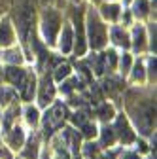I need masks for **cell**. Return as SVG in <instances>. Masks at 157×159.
I'll return each mask as SVG.
<instances>
[{
  "label": "cell",
  "mask_w": 157,
  "mask_h": 159,
  "mask_svg": "<svg viewBox=\"0 0 157 159\" xmlns=\"http://www.w3.org/2000/svg\"><path fill=\"white\" fill-rule=\"evenodd\" d=\"M136 101L138 102H134L129 93L125 95V106L129 117L134 121V127L140 131L142 136H151L155 125V95H148L144 98H136Z\"/></svg>",
  "instance_id": "1"
},
{
  "label": "cell",
  "mask_w": 157,
  "mask_h": 159,
  "mask_svg": "<svg viewBox=\"0 0 157 159\" xmlns=\"http://www.w3.org/2000/svg\"><path fill=\"white\" fill-rule=\"evenodd\" d=\"M85 38H87V48L93 51H102L108 46V23L99 15L96 8L93 4L85 10Z\"/></svg>",
  "instance_id": "2"
},
{
  "label": "cell",
  "mask_w": 157,
  "mask_h": 159,
  "mask_svg": "<svg viewBox=\"0 0 157 159\" xmlns=\"http://www.w3.org/2000/svg\"><path fill=\"white\" fill-rule=\"evenodd\" d=\"M63 21H65L63 10L51 8V6L42 8L40 21H38V32H40L42 42H44L47 48H55V40H57L59 30H61Z\"/></svg>",
  "instance_id": "3"
},
{
  "label": "cell",
  "mask_w": 157,
  "mask_h": 159,
  "mask_svg": "<svg viewBox=\"0 0 157 159\" xmlns=\"http://www.w3.org/2000/svg\"><path fill=\"white\" fill-rule=\"evenodd\" d=\"M68 117V110H66V104L63 102H51L46 110L44 116H40V123H42V131H44V136L49 138L55 131H59L63 127V123L66 121Z\"/></svg>",
  "instance_id": "4"
},
{
  "label": "cell",
  "mask_w": 157,
  "mask_h": 159,
  "mask_svg": "<svg viewBox=\"0 0 157 159\" xmlns=\"http://www.w3.org/2000/svg\"><path fill=\"white\" fill-rule=\"evenodd\" d=\"M85 11L80 4V8L74 6L72 13H70V23L74 29V48L72 51L76 53V57H83L87 53V38H85V19H83Z\"/></svg>",
  "instance_id": "5"
},
{
  "label": "cell",
  "mask_w": 157,
  "mask_h": 159,
  "mask_svg": "<svg viewBox=\"0 0 157 159\" xmlns=\"http://www.w3.org/2000/svg\"><path fill=\"white\" fill-rule=\"evenodd\" d=\"M32 23H34V8L27 2V4H19L17 11H15V29L17 34L21 38V42H27V40L32 36Z\"/></svg>",
  "instance_id": "6"
},
{
  "label": "cell",
  "mask_w": 157,
  "mask_h": 159,
  "mask_svg": "<svg viewBox=\"0 0 157 159\" xmlns=\"http://www.w3.org/2000/svg\"><path fill=\"white\" fill-rule=\"evenodd\" d=\"M36 98H38V108H47L53 101H55V95H57V89H55V82L53 78L44 74L36 84Z\"/></svg>",
  "instance_id": "7"
},
{
  "label": "cell",
  "mask_w": 157,
  "mask_h": 159,
  "mask_svg": "<svg viewBox=\"0 0 157 159\" xmlns=\"http://www.w3.org/2000/svg\"><path fill=\"white\" fill-rule=\"evenodd\" d=\"M129 40H131V49L134 55H142L148 51V32H146V25L142 21L132 23V27L129 30Z\"/></svg>",
  "instance_id": "8"
},
{
  "label": "cell",
  "mask_w": 157,
  "mask_h": 159,
  "mask_svg": "<svg viewBox=\"0 0 157 159\" xmlns=\"http://www.w3.org/2000/svg\"><path fill=\"white\" fill-rule=\"evenodd\" d=\"M55 48L61 55H70L72 53V48H74V29H72V23L70 21H63L61 25V30L57 34V40H55Z\"/></svg>",
  "instance_id": "9"
},
{
  "label": "cell",
  "mask_w": 157,
  "mask_h": 159,
  "mask_svg": "<svg viewBox=\"0 0 157 159\" xmlns=\"http://www.w3.org/2000/svg\"><path fill=\"white\" fill-rule=\"evenodd\" d=\"M114 129H115V134H117V140H119L123 146H129V144L136 142V133L132 131V127L129 123V117L125 114H117Z\"/></svg>",
  "instance_id": "10"
},
{
  "label": "cell",
  "mask_w": 157,
  "mask_h": 159,
  "mask_svg": "<svg viewBox=\"0 0 157 159\" xmlns=\"http://www.w3.org/2000/svg\"><path fill=\"white\" fill-rule=\"evenodd\" d=\"M108 42L114 46V48H119L123 51H129L131 49V40H129V29L123 27V25H110L108 27Z\"/></svg>",
  "instance_id": "11"
},
{
  "label": "cell",
  "mask_w": 157,
  "mask_h": 159,
  "mask_svg": "<svg viewBox=\"0 0 157 159\" xmlns=\"http://www.w3.org/2000/svg\"><path fill=\"white\" fill-rule=\"evenodd\" d=\"M4 70V80L13 87V89H21V85L25 84V80H27V74L29 70H25L21 65H8L2 68Z\"/></svg>",
  "instance_id": "12"
},
{
  "label": "cell",
  "mask_w": 157,
  "mask_h": 159,
  "mask_svg": "<svg viewBox=\"0 0 157 159\" xmlns=\"http://www.w3.org/2000/svg\"><path fill=\"white\" fill-rule=\"evenodd\" d=\"M96 11H99V15L104 19L106 23H112L114 25V23H119L123 6H121V2H108V0H104V2L99 4Z\"/></svg>",
  "instance_id": "13"
},
{
  "label": "cell",
  "mask_w": 157,
  "mask_h": 159,
  "mask_svg": "<svg viewBox=\"0 0 157 159\" xmlns=\"http://www.w3.org/2000/svg\"><path fill=\"white\" fill-rule=\"evenodd\" d=\"M129 11L136 21H146L151 13L155 15V10L151 8V0H131Z\"/></svg>",
  "instance_id": "14"
},
{
  "label": "cell",
  "mask_w": 157,
  "mask_h": 159,
  "mask_svg": "<svg viewBox=\"0 0 157 159\" xmlns=\"http://www.w3.org/2000/svg\"><path fill=\"white\" fill-rule=\"evenodd\" d=\"M4 134H6V146H8L11 152L21 150L23 144H25V140H27V133H25V129H23L21 125H13V127H11L10 131H6Z\"/></svg>",
  "instance_id": "15"
},
{
  "label": "cell",
  "mask_w": 157,
  "mask_h": 159,
  "mask_svg": "<svg viewBox=\"0 0 157 159\" xmlns=\"http://www.w3.org/2000/svg\"><path fill=\"white\" fill-rule=\"evenodd\" d=\"M15 44V29L10 17H0V49Z\"/></svg>",
  "instance_id": "16"
},
{
  "label": "cell",
  "mask_w": 157,
  "mask_h": 159,
  "mask_svg": "<svg viewBox=\"0 0 157 159\" xmlns=\"http://www.w3.org/2000/svg\"><path fill=\"white\" fill-rule=\"evenodd\" d=\"M19 152H21V159H38L40 157V138H38V134L36 133L29 134L23 148Z\"/></svg>",
  "instance_id": "17"
},
{
  "label": "cell",
  "mask_w": 157,
  "mask_h": 159,
  "mask_svg": "<svg viewBox=\"0 0 157 159\" xmlns=\"http://www.w3.org/2000/svg\"><path fill=\"white\" fill-rule=\"evenodd\" d=\"M129 82L131 84H134V85H142V84H146V80H148V76H146V66H144V59H136V61H132V66H131V70H129Z\"/></svg>",
  "instance_id": "18"
},
{
  "label": "cell",
  "mask_w": 157,
  "mask_h": 159,
  "mask_svg": "<svg viewBox=\"0 0 157 159\" xmlns=\"http://www.w3.org/2000/svg\"><path fill=\"white\" fill-rule=\"evenodd\" d=\"M0 61H4L6 65H23L25 63V55L13 44V46L4 48L2 51H0Z\"/></svg>",
  "instance_id": "19"
},
{
  "label": "cell",
  "mask_w": 157,
  "mask_h": 159,
  "mask_svg": "<svg viewBox=\"0 0 157 159\" xmlns=\"http://www.w3.org/2000/svg\"><path fill=\"white\" fill-rule=\"evenodd\" d=\"M36 84H38L36 74L34 72H29L25 84L21 85V89H19V97L23 98V102H30L32 101V97L36 95Z\"/></svg>",
  "instance_id": "20"
},
{
  "label": "cell",
  "mask_w": 157,
  "mask_h": 159,
  "mask_svg": "<svg viewBox=\"0 0 157 159\" xmlns=\"http://www.w3.org/2000/svg\"><path fill=\"white\" fill-rule=\"evenodd\" d=\"M19 112H21V108H19V101H15V102H11L10 106H6V114H2V121H0L2 133L10 131V129L15 125V117H17Z\"/></svg>",
  "instance_id": "21"
},
{
  "label": "cell",
  "mask_w": 157,
  "mask_h": 159,
  "mask_svg": "<svg viewBox=\"0 0 157 159\" xmlns=\"http://www.w3.org/2000/svg\"><path fill=\"white\" fill-rule=\"evenodd\" d=\"M99 136H101V142H99L101 148H112L117 142L115 129H114V125H108V123H104V127L99 131Z\"/></svg>",
  "instance_id": "22"
},
{
  "label": "cell",
  "mask_w": 157,
  "mask_h": 159,
  "mask_svg": "<svg viewBox=\"0 0 157 159\" xmlns=\"http://www.w3.org/2000/svg\"><path fill=\"white\" fill-rule=\"evenodd\" d=\"M23 119H25V123L29 127L34 129L38 123H40V108L34 106V104H30V102H27L25 108H23Z\"/></svg>",
  "instance_id": "23"
},
{
  "label": "cell",
  "mask_w": 157,
  "mask_h": 159,
  "mask_svg": "<svg viewBox=\"0 0 157 159\" xmlns=\"http://www.w3.org/2000/svg\"><path fill=\"white\" fill-rule=\"evenodd\" d=\"M104 85V91H108L112 97H117V95H119L121 91H123V78H115V76H108L106 80H104V82H102Z\"/></svg>",
  "instance_id": "24"
},
{
  "label": "cell",
  "mask_w": 157,
  "mask_h": 159,
  "mask_svg": "<svg viewBox=\"0 0 157 159\" xmlns=\"http://www.w3.org/2000/svg\"><path fill=\"white\" fill-rule=\"evenodd\" d=\"M132 53H129V51H123L119 57H117V68L115 70H119V76L121 78H127V74H129V70H131V66H132Z\"/></svg>",
  "instance_id": "25"
},
{
  "label": "cell",
  "mask_w": 157,
  "mask_h": 159,
  "mask_svg": "<svg viewBox=\"0 0 157 159\" xmlns=\"http://www.w3.org/2000/svg\"><path fill=\"white\" fill-rule=\"evenodd\" d=\"M15 101H17L15 89H13L11 85H2V84H0V106L6 108V106H10V104L15 102Z\"/></svg>",
  "instance_id": "26"
},
{
  "label": "cell",
  "mask_w": 157,
  "mask_h": 159,
  "mask_svg": "<svg viewBox=\"0 0 157 159\" xmlns=\"http://www.w3.org/2000/svg\"><path fill=\"white\" fill-rule=\"evenodd\" d=\"M114 116H115V108H114L112 102H101L96 106V117H99L101 121L108 123V121L114 119Z\"/></svg>",
  "instance_id": "27"
},
{
  "label": "cell",
  "mask_w": 157,
  "mask_h": 159,
  "mask_svg": "<svg viewBox=\"0 0 157 159\" xmlns=\"http://www.w3.org/2000/svg\"><path fill=\"white\" fill-rule=\"evenodd\" d=\"M68 76H72V66L68 63H59L55 68H53V82H63V80H66Z\"/></svg>",
  "instance_id": "28"
},
{
  "label": "cell",
  "mask_w": 157,
  "mask_h": 159,
  "mask_svg": "<svg viewBox=\"0 0 157 159\" xmlns=\"http://www.w3.org/2000/svg\"><path fill=\"white\" fill-rule=\"evenodd\" d=\"M102 53H104V70H108V72H114L115 68H117V51L114 49V48H110V49H102Z\"/></svg>",
  "instance_id": "29"
},
{
  "label": "cell",
  "mask_w": 157,
  "mask_h": 159,
  "mask_svg": "<svg viewBox=\"0 0 157 159\" xmlns=\"http://www.w3.org/2000/svg\"><path fill=\"white\" fill-rule=\"evenodd\" d=\"M82 159H101V146L95 142H87L82 148Z\"/></svg>",
  "instance_id": "30"
},
{
  "label": "cell",
  "mask_w": 157,
  "mask_h": 159,
  "mask_svg": "<svg viewBox=\"0 0 157 159\" xmlns=\"http://www.w3.org/2000/svg\"><path fill=\"white\" fill-rule=\"evenodd\" d=\"M82 136H85V138H95L96 134H99V127H96L95 123H91V121H85L83 125H82V133H80Z\"/></svg>",
  "instance_id": "31"
},
{
  "label": "cell",
  "mask_w": 157,
  "mask_h": 159,
  "mask_svg": "<svg viewBox=\"0 0 157 159\" xmlns=\"http://www.w3.org/2000/svg\"><path fill=\"white\" fill-rule=\"evenodd\" d=\"M146 32H148V51L155 55V23H148Z\"/></svg>",
  "instance_id": "32"
},
{
  "label": "cell",
  "mask_w": 157,
  "mask_h": 159,
  "mask_svg": "<svg viewBox=\"0 0 157 159\" xmlns=\"http://www.w3.org/2000/svg\"><path fill=\"white\" fill-rule=\"evenodd\" d=\"M70 119H72V123H74V125L82 127L85 121H89V116H87V112H83V110H76V112L70 116Z\"/></svg>",
  "instance_id": "33"
},
{
  "label": "cell",
  "mask_w": 157,
  "mask_h": 159,
  "mask_svg": "<svg viewBox=\"0 0 157 159\" xmlns=\"http://www.w3.org/2000/svg\"><path fill=\"white\" fill-rule=\"evenodd\" d=\"M38 2H40V6H42V8L51 6V8H59V10H63V8H65V4H66V0H38Z\"/></svg>",
  "instance_id": "34"
},
{
  "label": "cell",
  "mask_w": 157,
  "mask_h": 159,
  "mask_svg": "<svg viewBox=\"0 0 157 159\" xmlns=\"http://www.w3.org/2000/svg\"><path fill=\"white\" fill-rule=\"evenodd\" d=\"M0 159H13V153L8 146H0Z\"/></svg>",
  "instance_id": "35"
},
{
  "label": "cell",
  "mask_w": 157,
  "mask_h": 159,
  "mask_svg": "<svg viewBox=\"0 0 157 159\" xmlns=\"http://www.w3.org/2000/svg\"><path fill=\"white\" fill-rule=\"evenodd\" d=\"M123 159H140L138 153H132V152H125L123 153Z\"/></svg>",
  "instance_id": "36"
},
{
  "label": "cell",
  "mask_w": 157,
  "mask_h": 159,
  "mask_svg": "<svg viewBox=\"0 0 157 159\" xmlns=\"http://www.w3.org/2000/svg\"><path fill=\"white\" fill-rule=\"evenodd\" d=\"M68 2H70V4H74V6H80L83 0H68Z\"/></svg>",
  "instance_id": "37"
},
{
  "label": "cell",
  "mask_w": 157,
  "mask_h": 159,
  "mask_svg": "<svg viewBox=\"0 0 157 159\" xmlns=\"http://www.w3.org/2000/svg\"><path fill=\"white\" fill-rule=\"evenodd\" d=\"M129 4H131V0H121V6L123 8H129Z\"/></svg>",
  "instance_id": "38"
},
{
  "label": "cell",
  "mask_w": 157,
  "mask_h": 159,
  "mask_svg": "<svg viewBox=\"0 0 157 159\" xmlns=\"http://www.w3.org/2000/svg\"><path fill=\"white\" fill-rule=\"evenodd\" d=\"M102 2V0H89V4H93V6H99Z\"/></svg>",
  "instance_id": "39"
},
{
  "label": "cell",
  "mask_w": 157,
  "mask_h": 159,
  "mask_svg": "<svg viewBox=\"0 0 157 159\" xmlns=\"http://www.w3.org/2000/svg\"><path fill=\"white\" fill-rule=\"evenodd\" d=\"M108 2H121V0H108Z\"/></svg>",
  "instance_id": "40"
},
{
  "label": "cell",
  "mask_w": 157,
  "mask_h": 159,
  "mask_svg": "<svg viewBox=\"0 0 157 159\" xmlns=\"http://www.w3.org/2000/svg\"><path fill=\"white\" fill-rule=\"evenodd\" d=\"M0 121H2V114H0Z\"/></svg>",
  "instance_id": "41"
},
{
  "label": "cell",
  "mask_w": 157,
  "mask_h": 159,
  "mask_svg": "<svg viewBox=\"0 0 157 159\" xmlns=\"http://www.w3.org/2000/svg\"><path fill=\"white\" fill-rule=\"evenodd\" d=\"M0 146H2V140H0Z\"/></svg>",
  "instance_id": "42"
},
{
  "label": "cell",
  "mask_w": 157,
  "mask_h": 159,
  "mask_svg": "<svg viewBox=\"0 0 157 159\" xmlns=\"http://www.w3.org/2000/svg\"><path fill=\"white\" fill-rule=\"evenodd\" d=\"M0 2H2V0H0Z\"/></svg>",
  "instance_id": "43"
}]
</instances>
